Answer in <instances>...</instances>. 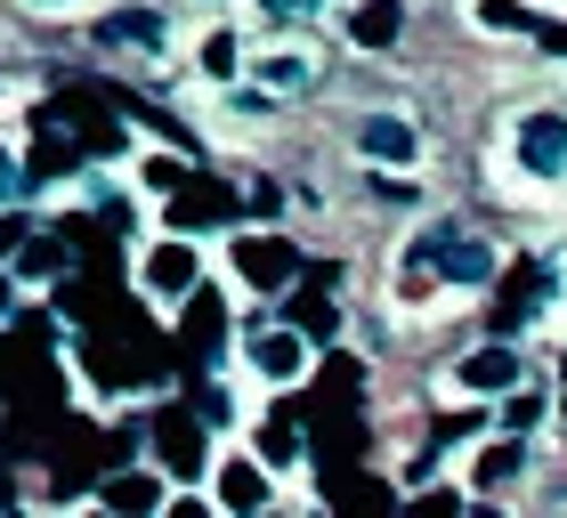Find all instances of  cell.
<instances>
[{
    "label": "cell",
    "instance_id": "obj_2",
    "mask_svg": "<svg viewBox=\"0 0 567 518\" xmlns=\"http://www.w3.org/2000/svg\"><path fill=\"white\" fill-rule=\"evenodd\" d=\"M236 276L260 283V292H284V283L300 276V251L284 244V236H244V244H236Z\"/></svg>",
    "mask_w": 567,
    "mask_h": 518
},
{
    "label": "cell",
    "instance_id": "obj_28",
    "mask_svg": "<svg viewBox=\"0 0 567 518\" xmlns=\"http://www.w3.org/2000/svg\"><path fill=\"white\" fill-rule=\"evenodd\" d=\"M559 381H567V373H559ZM559 413H567V388H559Z\"/></svg>",
    "mask_w": 567,
    "mask_h": 518
},
{
    "label": "cell",
    "instance_id": "obj_11",
    "mask_svg": "<svg viewBox=\"0 0 567 518\" xmlns=\"http://www.w3.org/2000/svg\"><path fill=\"white\" fill-rule=\"evenodd\" d=\"M227 341V300H195V317H187V332H178V349H187V365L203 373L212 365V349Z\"/></svg>",
    "mask_w": 567,
    "mask_h": 518
},
{
    "label": "cell",
    "instance_id": "obj_7",
    "mask_svg": "<svg viewBox=\"0 0 567 518\" xmlns=\"http://www.w3.org/2000/svg\"><path fill=\"white\" fill-rule=\"evenodd\" d=\"M454 381L471 388V397H503V388L519 381V356H511L503 341H486V349H471V356L454 365Z\"/></svg>",
    "mask_w": 567,
    "mask_h": 518
},
{
    "label": "cell",
    "instance_id": "obj_15",
    "mask_svg": "<svg viewBox=\"0 0 567 518\" xmlns=\"http://www.w3.org/2000/svg\"><path fill=\"white\" fill-rule=\"evenodd\" d=\"M97 41H146V49H163V17H154V9H114L106 24H97Z\"/></svg>",
    "mask_w": 567,
    "mask_h": 518
},
{
    "label": "cell",
    "instance_id": "obj_19",
    "mask_svg": "<svg viewBox=\"0 0 567 518\" xmlns=\"http://www.w3.org/2000/svg\"><path fill=\"white\" fill-rule=\"evenodd\" d=\"M260 462H268V470H292V462H300V429L284 422V413L260 429Z\"/></svg>",
    "mask_w": 567,
    "mask_h": 518
},
{
    "label": "cell",
    "instance_id": "obj_21",
    "mask_svg": "<svg viewBox=\"0 0 567 518\" xmlns=\"http://www.w3.org/2000/svg\"><path fill=\"white\" fill-rule=\"evenodd\" d=\"M478 24H495V33H535V17L519 0H478Z\"/></svg>",
    "mask_w": 567,
    "mask_h": 518
},
{
    "label": "cell",
    "instance_id": "obj_12",
    "mask_svg": "<svg viewBox=\"0 0 567 518\" xmlns=\"http://www.w3.org/2000/svg\"><path fill=\"white\" fill-rule=\"evenodd\" d=\"M405 33V0H365V9L349 17V41L357 49H390Z\"/></svg>",
    "mask_w": 567,
    "mask_h": 518
},
{
    "label": "cell",
    "instance_id": "obj_1",
    "mask_svg": "<svg viewBox=\"0 0 567 518\" xmlns=\"http://www.w3.org/2000/svg\"><path fill=\"white\" fill-rule=\"evenodd\" d=\"M154 462L171 478H203L212 454H203V413H154Z\"/></svg>",
    "mask_w": 567,
    "mask_h": 518
},
{
    "label": "cell",
    "instance_id": "obj_6",
    "mask_svg": "<svg viewBox=\"0 0 567 518\" xmlns=\"http://www.w3.org/2000/svg\"><path fill=\"white\" fill-rule=\"evenodd\" d=\"M236 211H244V203L227 195V187H212V178H187V187L171 195V219H178V227H227Z\"/></svg>",
    "mask_w": 567,
    "mask_h": 518
},
{
    "label": "cell",
    "instance_id": "obj_25",
    "mask_svg": "<svg viewBox=\"0 0 567 518\" xmlns=\"http://www.w3.org/2000/svg\"><path fill=\"white\" fill-rule=\"evenodd\" d=\"M268 17H308V9H324V0H260Z\"/></svg>",
    "mask_w": 567,
    "mask_h": 518
},
{
    "label": "cell",
    "instance_id": "obj_4",
    "mask_svg": "<svg viewBox=\"0 0 567 518\" xmlns=\"http://www.w3.org/2000/svg\"><path fill=\"white\" fill-rule=\"evenodd\" d=\"M357 154H365V163H381V170H405V163L422 154V138H414V122L373 114V122H357Z\"/></svg>",
    "mask_w": 567,
    "mask_h": 518
},
{
    "label": "cell",
    "instance_id": "obj_13",
    "mask_svg": "<svg viewBox=\"0 0 567 518\" xmlns=\"http://www.w3.org/2000/svg\"><path fill=\"white\" fill-rule=\"evenodd\" d=\"M97 503L106 510H163V478L154 470H114L106 486H97Z\"/></svg>",
    "mask_w": 567,
    "mask_h": 518
},
{
    "label": "cell",
    "instance_id": "obj_27",
    "mask_svg": "<svg viewBox=\"0 0 567 518\" xmlns=\"http://www.w3.org/2000/svg\"><path fill=\"white\" fill-rule=\"evenodd\" d=\"M24 9H73V0H24Z\"/></svg>",
    "mask_w": 567,
    "mask_h": 518
},
{
    "label": "cell",
    "instance_id": "obj_10",
    "mask_svg": "<svg viewBox=\"0 0 567 518\" xmlns=\"http://www.w3.org/2000/svg\"><path fill=\"white\" fill-rule=\"evenodd\" d=\"M430 251H437V276H446V283H486V276H495V244H471V236H437Z\"/></svg>",
    "mask_w": 567,
    "mask_h": 518
},
{
    "label": "cell",
    "instance_id": "obj_5",
    "mask_svg": "<svg viewBox=\"0 0 567 518\" xmlns=\"http://www.w3.org/2000/svg\"><path fill=\"white\" fill-rule=\"evenodd\" d=\"M519 170H535V178L567 170V122L559 114H527L519 122Z\"/></svg>",
    "mask_w": 567,
    "mask_h": 518
},
{
    "label": "cell",
    "instance_id": "obj_23",
    "mask_svg": "<svg viewBox=\"0 0 567 518\" xmlns=\"http://www.w3.org/2000/svg\"><path fill=\"white\" fill-rule=\"evenodd\" d=\"M58 259H65L58 244H24V251H17V276H49Z\"/></svg>",
    "mask_w": 567,
    "mask_h": 518
},
{
    "label": "cell",
    "instance_id": "obj_20",
    "mask_svg": "<svg viewBox=\"0 0 567 518\" xmlns=\"http://www.w3.org/2000/svg\"><path fill=\"white\" fill-rule=\"evenodd\" d=\"M260 73H268V90H308V58H300V49H276Z\"/></svg>",
    "mask_w": 567,
    "mask_h": 518
},
{
    "label": "cell",
    "instance_id": "obj_22",
    "mask_svg": "<svg viewBox=\"0 0 567 518\" xmlns=\"http://www.w3.org/2000/svg\"><path fill=\"white\" fill-rule=\"evenodd\" d=\"M203 73H212V82L236 73V33H212V41H203Z\"/></svg>",
    "mask_w": 567,
    "mask_h": 518
},
{
    "label": "cell",
    "instance_id": "obj_26",
    "mask_svg": "<svg viewBox=\"0 0 567 518\" xmlns=\"http://www.w3.org/2000/svg\"><path fill=\"white\" fill-rule=\"evenodd\" d=\"M535 41H544V49H559V58H567V24H544V17H535Z\"/></svg>",
    "mask_w": 567,
    "mask_h": 518
},
{
    "label": "cell",
    "instance_id": "obj_3",
    "mask_svg": "<svg viewBox=\"0 0 567 518\" xmlns=\"http://www.w3.org/2000/svg\"><path fill=\"white\" fill-rule=\"evenodd\" d=\"M138 283H146L154 300H187V292H195V244H187V236L154 244V251L138 259Z\"/></svg>",
    "mask_w": 567,
    "mask_h": 518
},
{
    "label": "cell",
    "instance_id": "obj_8",
    "mask_svg": "<svg viewBox=\"0 0 567 518\" xmlns=\"http://www.w3.org/2000/svg\"><path fill=\"white\" fill-rule=\"evenodd\" d=\"M535 300H551V268H544V259H519V268H511V283H503L495 332H511V324H527V308H535Z\"/></svg>",
    "mask_w": 567,
    "mask_h": 518
},
{
    "label": "cell",
    "instance_id": "obj_18",
    "mask_svg": "<svg viewBox=\"0 0 567 518\" xmlns=\"http://www.w3.org/2000/svg\"><path fill=\"white\" fill-rule=\"evenodd\" d=\"M332 276H341V268H317V292H308V300H292V317H300V332H308V341H324V332H332V300H324V283Z\"/></svg>",
    "mask_w": 567,
    "mask_h": 518
},
{
    "label": "cell",
    "instance_id": "obj_24",
    "mask_svg": "<svg viewBox=\"0 0 567 518\" xmlns=\"http://www.w3.org/2000/svg\"><path fill=\"white\" fill-rule=\"evenodd\" d=\"M503 422H511V429H535V422H544V397H511Z\"/></svg>",
    "mask_w": 567,
    "mask_h": 518
},
{
    "label": "cell",
    "instance_id": "obj_14",
    "mask_svg": "<svg viewBox=\"0 0 567 518\" xmlns=\"http://www.w3.org/2000/svg\"><path fill=\"white\" fill-rule=\"evenodd\" d=\"M219 503L227 510H260L268 503V470L260 462H219Z\"/></svg>",
    "mask_w": 567,
    "mask_h": 518
},
{
    "label": "cell",
    "instance_id": "obj_9",
    "mask_svg": "<svg viewBox=\"0 0 567 518\" xmlns=\"http://www.w3.org/2000/svg\"><path fill=\"white\" fill-rule=\"evenodd\" d=\"M300 365H308V341L300 332H251V373L260 381H300Z\"/></svg>",
    "mask_w": 567,
    "mask_h": 518
},
{
    "label": "cell",
    "instance_id": "obj_16",
    "mask_svg": "<svg viewBox=\"0 0 567 518\" xmlns=\"http://www.w3.org/2000/svg\"><path fill=\"white\" fill-rule=\"evenodd\" d=\"M519 470H527V446H519V437H503V446H486V454H478V470H471V478H478V486H511Z\"/></svg>",
    "mask_w": 567,
    "mask_h": 518
},
{
    "label": "cell",
    "instance_id": "obj_17",
    "mask_svg": "<svg viewBox=\"0 0 567 518\" xmlns=\"http://www.w3.org/2000/svg\"><path fill=\"white\" fill-rule=\"evenodd\" d=\"M187 178H195V170L178 163V154H146V163H138V187H146V195H163V203L187 187Z\"/></svg>",
    "mask_w": 567,
    "mask_h": 518
}]
</instances>
